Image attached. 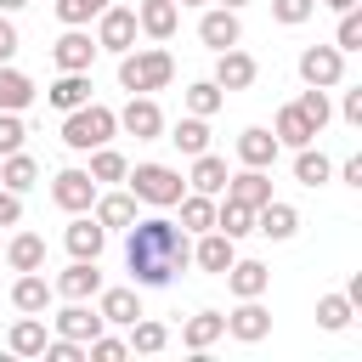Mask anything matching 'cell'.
Returning <instances> with one entry per match:
<instances>
[{
  "mask_svg": "<svg viewBox=\"0 0 362 362\" xmlns=\"http://www.w3.org/2000/svg\"><path fill=\"white\" fill-rule=\"evenodd\" d=\"M130 243H124V266H130V283L136 288H164L187 260H192V243H187V232L175 226V221H164V215H136L130 226Z\"/></svg>",
  "mask_w": 362,
  "mask_h": 362,
  "instance_id": "6da1fadb",
  "label": "cell"
},
{
  "mask_svg": "<svg viewBox=\"0 0 362 362\" xmlns=\"http://www.w3.org/2000/svg\"><path fill=\"white\" fill-rule=\"evenodd\" d=\"M175 79V57L164 51V45H147V51H124L119 57V85L130 90V96H153V90H164Z\"/></svg>",
  "mask_w": 362,
  "mask_h": 362,
  "instance_id": "7a4b0ae2",
  "label": "cell"
},
{
  "mask_svg": "<svg viewBox=\"0 0 362 362\" xmlns=\"http://www.w3.org/2000/svg\"><path fill=\"white\" fill-rule=\"evenodd\" d=\"M113 130H119V113L102 107V102H85V107L62 113V147L68 153H90V147L113 141Z\"/></svg>",
  "mask_w": 362,
  "mask_h": 362,
  "instance_id": "3957f363",
  "label": "cell"
},
{
  "mask_svg": "<svg viewBox=\"0 0 362 362\" xmlns=\"http://www.w3.org/2000/svg\"><path fill=\"white\" fill-rule=\"evenodd\" d=\"M124 181H130L136 204H153V209H175V198L187 192V175L170 164H136V170H124Z\"/></svg>",
  "mask_w": 362,
  "mask_h": 362,
  "instance_id": "277c9868",
  "label": "cell"
},
{
  "mask_svg": "<svg viewBox=\"0 0 362 362\" xmlns=\"http://www.w3.org/2000/svg\"><path fill=\"white\" fill-rule=\"evenodd\" d=\"M136 11L130 6H102L96 11V51H113V57H124L130 45H136Z\"/></svg>",
  "mask_w": 362,
  "mask_h": 362,
  "instance_id": "5b68a950",
  "label": "cell"
},
{
  "mask_svg": "<svg viewBox=\"0 0 362 362\" xmlns=\"http://www.w3.org/2000/svg\"><path fill=\"white\" fill-rule=\"evenodd\" d=\"M294 68H300V79H305V85L334 90V85L345 79V51H339V45H305Z\"/></svg>",
  "mask_w": 362,
  "mask_h": 362,
  "instance_id": "8992f818",
  "label": "cell"
},
{
  "mask_svg": "<svg viewBox=\"0 0 362 362\" xmlns=\"http://www.w3.org/2000/svg\"><path fill=\"white\" fill-rule=\"evenodd\" d=\"M119 130L136 136V141H158V136H164V107H158L153 96H130V102L119 107Z\"/></svg>",
  "mask_w": 362,
  "mask_h": 362,
  "instance_id": "52a82bcc",
  "label": "cell"
},
{
  "mask_svg": "<svg viewBox=\"0 0 362 362\" xmlns=\"http://www.w3.org/2000/svg\"><path fill=\"white\" fill-rule=\"evenodd\" d=\"M51 204L68 209V215L90 209V204H96V181H90V170H57V175H51Z\"/></svg>",
  "mask_w": 362,
  "mask_h": 362,
  "instance_id": "ba28073f",
  "label": "cell"
},
{
  "mask_svg": "<svg viewBox=\"0 0 362 362\" xmlns=\"http://www.w3.org/2000/svg\"><path fill=\"white\" fill-rule=\"evenodd\" d=\"M51 62H57V74H90V62H96V40H90L85 28H68V34L51 45Z\"/></svg>",
  "mask_w": 362,
  "mask_h": 362,
  "instance_id": "9c48e42d",
  "label": "cell"
},
{
  "mask_svg": "<svg viewBox=\"0 0 362 362\" xmlns=\"http://www.w3.org/2000/svg\"><path fill=\"white\" fill-rule=\"evenodd\" d=\"M255 79H260V62H255L249 51H238V45L215 51V85H221V90H249Z\"/></svg>",
  "mask_w": 362,
  "mask_h": 362,
  "instance_id": "30bf717a",
  "label": "cell"
},
{
  "mask_svg": "<svg viewBox=\"0 0 362 362\" xmlns=\"http://www.w3.org/2000/svg\"><path fill=\"white\" fill-rule=\"evenodd\" d=\"M62 243H68V255H74V260H102V243H107V232H102V221H96L90 209H79V215L68 221Z\"/></svg>",
  "mask_w": 362,
  "mask_h": 362,
  "instance_id": "8fae6325",
  "label": "cell"
},
{
  "mask_svg": "<svg viewBox=\"0 0 362 362\" xmlns=\"http://www.w3.org/2000/svg\"><path fill=\"white\" fill-rule=\"evenodd\" d=\"M238 260V238H226V232H198V243H192V266L198 272H209V277H221L226 266Z\"/></svg>",
  "mask_w": 362,
  "mask_h": 362,
  "instance_id": "7c38bea8",
  "label": "cell"
},
{
  "mask_svg": "<svg viewBox=\"0 0 362 362\" xmlns=\"http://www.w3.org/2000/svg\"><path fill=\"white\" fill-rule=\"evenodd\" d=\"M198 40H204L209 51H226V45H238V40H243V23H238V11H232V6H215V11H204V17H198Z\"/></svg>",
  "mask_w": 362,
  "mask_h": 362,
  "instance_id": "4fadbf2b",
  "label": "cell"
},
{
  "mask_svg": "<svg viewBox=\"0 0 362 362\" xmlns=\"http://www.w3.org/2000/svg\"><path fill=\"white\" fill-rule=\"evenodd\" d=\"M255 232H260V238H272V243H283V238H294V232H300V209H294V204H283V198H266V204L255 209Z\"/></svg>",
  "mask_w": 362,
  "mask_h": 362,
  "instance_id": "5bb4252c",
  "label": "cell"
},
{
  "mask_svg": "<svg viewBox=\"0 0 362 362\" xmlns=\"http://www.w3.org/2000/svg\"><path fill=\"white\" fill-rule=\"evenodd\" d=\"M221 277H226V288H232L238 300H260V294L272 288V266H266V260H232Z\"/></svg>",
  "mask_w": 362,
  "mask_h": 362,
  "instance_id": "9a60e30c",
  "label": "cell"
},
{
  "mask_svg": "<svg viewBox=\"0 0 362 362\" xmlns=\"http://www.w3.org/2000/svg\"><path fill=\"white\" fill-rule=\"evenodd\" d=\"M96 311H102L107 328H130V322L141 317V294H136V283H130V288H96Z\"/></svg>",
  "mask_w": 362,
  "mask_h": 362,
  "instance_id": "2e32d148",
  "label": "cell"
},
{
  "mask_svg": "<svg viewBox=\"0 0 362 362\" xmlns=\"http://www.w3.org/2000/svg\"><path fill=\"white\" fill-rule=\"evenodd\" d=\"M102 328H107V322H102V311H96V305H85V300H68V305L57 311V334H62V339H79V345H85V339H96Z\"/></svg>",
  "mask_w": 362,
  "mask_h": 362,
  "instance_id": "e0dca14e",
  "label": "cell"
},
{
  "mask_svg": "<svg viewBox=\"0 0 362 362\" xmlns=\"http://www.w3.org/2000/svg\"><path fill=\"white\" fill-rule=\"evenodd\" d=\"M136 28L164 45V40L181 28V6H175V0H141V6H136Z\"/></svg>",
  "mask_w": 362,
  "mask_h": 362,
  "instance_id": "ac0fdd59",
  "label": "cell"
},
{
  "mask_svg": "<svg viewBox=\"0 0 362 362\" xmlns=\"http://www.w3.org/2000/svg\"><path fill=\"white\" fill-rule=\"evenodd\" d=\"M277 136L266 130V124H249L243 136H238V164H249V170H272L277 164Z\"/></svg>",
  "mask_w": 362,
  "mask_h": 362,
  "instance_id": "d6986e66",
  "label": "cell"
},
{
  "mask_svg": "<svg viewBox=\"0 0 362 362\" xmlns=\"http://www.w3.org/2000/svg\"><path fill=\"white\" fill-rule=\"evenodd\" d=\"M226 334H232V339H243V345H255V339H266V334H272V311H266L260 300H238V311L226 317Z\"/></svg>",
  "mask_w": 362,
  "mask_h": 362,
  "instance_id": "ffe728a7",
  "label": "cell"
},
{
  "mask_svg": "<svg viewBox=\"0 0 362 362\" xmlns=\"http://www.w3.org/2000/svg\"><path fill=\"white\" fill-rule=\"evenodd\" d=\"M226 158H215L209 147L204 153H192V175H187V192H209V198H221L226 192Z\"/></svg>",
  "mask_w": 362,
  "mask_h": 362,
  "instance_id": "44dd1931",
  "label": "cell"
},
{
  "mask_svg": "<svg viewBox=\"0 0 362 362\" xmlns=\"http://www.w3.org/2000/svg\"><path fill=\"white\" fill-rule=\"evenodd\" d=\"M45 102H51L57 113L85 107V102H90V74H57V79L45 85Z\"/></svg>",
  "mask_w": 362,
  "mask_h": 362,
  "instance_id": "7402d4cb",
  "label": "cell"
},
{
  "mask_svg": "<svg viewBox=\"0 0 362 362\" xmlns=\"http://www.w3.org/2000/svg\"><path fill=\"white\" fill-rule=\"evenodd\" d=\"M272 136H277V147H305V141H317L322 130L300 113V102H288V107H277V124H272Z\"/></svg>",
  "mask_w": 362,
  "mask_h": 362,
  "instance_id": "603a6c76",
  "label": "cell"
},
{
  "mask_svg": "<svg viewBox=\"0 0 362 362\" xmlns=\"http://www.w3.org/2000/svg\"><path fill=\"white\" fill-rule=\"evenodd\" d=\"M62 300H90L96 288H102V272H96V260H74L68 272H57V283H51Z\"/></svg>",
  "mask_w": 362,
  "mask_h": 362,
  "instance_id": "cb8c5ba5",
  "label": "cell"
},
{
  "mask_svg": "<svg viewBox=\"0 0 362 362\" xmlns=\"http://www.w3.org/2000/svg\"><path fill=\"white\" fill-rule=\"evenodd\" d=\"M57 300V288L40 277V272H17V283H11V305L17 311H34V317H45V305Z\"/></svg>",
  "mask_w": 362,
  "mask_h": 362,
  "instance_id": "d4e9b609",
  "label": "cell"
},
{
  "mask_svg": "<svg viewBox=\"0 0 362 362\" xmlns=\"http://www.w3.org/2000/svg\"><path fill=\"white\" fill-rule=\"evenodd\" d=\"M221 334H226V317H221V311H192V317L181 322V345H187V351H198V356H204Z\"/></svg>",
  "mask_w": 362,
  "mask_h": 362,
  "instance_id": "484cf974",
  "label": "cell"
},
{
  "mask_svg": "<svg viewBox=\"0 0 362 362\" xmlns=\"http://www.w3.org/2000/svg\"><path fill=\"white\" fill-rule=\"evenodd\" d=\"M226 198H238V204H249V209H260L266 198H272V175L266 170H238V175H226Z\"/></svg>",
  "mask_w": 362,
  "mask_h": 362,
  "instance_id": "4316f807",
  "label": "cell"
},
{
  "mask_svg": "<svg viewBox=\"0 0 362 362\" xmlns=\"http://www.w3.org/2000/svg\"><path fill=\"white\" fill-rule=\"evenodd\" d=\"M96 221H102V232H124L130 221H136V192H102L96 204Z\"/></svg>",
  "mask_w": 362,
  "mask_h": 362,
  "instance_id": "83f0119b",
  "label": "cell"
},
{
  "mask_svg": "<svg viewBox=\"0 0 362 362\" xmlns=\"http://www.w3.org/2000/svg\"><path fill=\"white\" fill-rule=\"evenodd\" d=\"M0 255H6L11 272H40V266H45V238H40V232H17Z\"/></svg>",
  "mask_w": 362,
  "mask_h": 362,
  "instance_id": "f1b7e54d",
  "label": "cell"
},
{
  "mask_svg": "<svg viewBox=\"0 0 362 362\" xmlns=\"http://www.w3.org/2000/svg\"><path fill=\"white\" fill-rule=\"evenodd\" d=\"M28 102H34V79H28L23 68L0 62V113H23Z\"/></svg>",
  "mask_w": 362,
  "mask_h": 362,
  "instance_id": "f546056e",
  "label": "cell"
},
{
  "mask_svg": "<svg viewBox=\"0 0 362 362\" xmlns=\"http://www.w3.org/2000/svg\"><path fill=\"white\" fill-rule=\"evenodd\" d=\"M175 209H181V221H175L181 232H209L215 226V198L209 192H181Z\"/></svg>",
  "mask_w": 362,
  "mask_h": 362,
  "instance_id": "4dcf8cb0",
  "label": "cell"
},
{
  "mask_svg": "<svg viewBox=\"0 0 362 362\" xmlns=\"http://www.w3.org/2000/svg\"><path fill=\"white\" fill-rule=\"evenodd\" d=\"M6 345H11V356H40V351H45V322H40L34 311H23V317L11 322V334H6Z\"/></svg>",
  "mask_w": 362,
  "mask_h": 362,
  "instance_id": "1f68e13d",
  "label": "cell"
},
{
  "mask_svg": "<svg viewBox=\"0 0 362 362\" xmlns=\"http://www.w3.org/2000/svg\"><path fill=\"white\" fill-rule=\"evenodd\" d=\"M328 175H334V164H328V153H322V147H311V141H305V147H294V181H300V187H322Z\"/></svg>",
  "mask_w": 362,
  "mask_h": 362,
  "instance_id": "d6a6232c",
  "label": "cell"
},
{
  "mask_svg": "<svg viewBox=\"0 0 362 362\" xmlns=\"http://www.w3.org/2000/svg\"><path fill=\"white\" fill-rule=\"evenodd\" d=\"M34 181H40V164H34V158H28L23 147L0 158V187H11V192H28Z\"/></svg>",
  "mask_w": 362,
  "mask_h": 362,
  "instance_id": "836d02e7",
  "label": "cell"
},
{
  "mask_svg": "<svg viewBox=\"0 0 362 362\" xmlns=\"http://www.w3.org/2000/svg\"><path fill=\"white\" fill-rule=\"evenodd\" d=\"M215 232H226V238H249V232H255V209L238 204V198H221V204H215Z\"/></svg>",
  "mask_w": 362,
  "mask_h": 362,
  "instance_id": "e575fe53",
  "label": "cell"
},
{
  "mask_svg": "<svg viewBox=\"0 0 362 362\" xmlns=\"http://www.w3.org/2000/svg\"><path fill=\"white\" fill-rule=\"evenodd\" d=\"M124 345H130V351H141V356H153V351H164V345H170V328H164V322H153V317L141 311V317L130 322V339H124Z\"/></svg>",
  "mask_w": 362,
  "mask_h": 362,
  "instance_id": "d590c367",
  "label": "cell"
},
{
  "mask_svg": "<svg viewBox=\"0 0 362 362\" xmlns=\"http://www.w3.org/2000/svg\"><path fill=\"white\" fill-rule=\"evenodd\" d=\"M181 102H187V113H198V119H209V113H221V102H226V90H221L215 79H192Z\"/></svg>",
  "mask_w": 362,
  "mask_h": 362,
  "instance_id": "8d00e7d4",
  "label": "cell"
},
{
  "mask_svg": "<svg viewBox=\"0 0 362 362\" xmlns=\"http://www.w3.org/2000/svg\"><path fill=\"white\" fill-rule=\"evenodd\" d=\"M170 141H175V147H181L187 158H192V153H204V147H209V119H198V113H187V119H181V124L170 130Z\"/></svg>",
  "mask_w": 362,
  "mask_h": 362,
  "instance_id": "74e56055",
  "label": "cell"
},
{
  "mask_svg": "<svg viewBox=\"0 0 362 362\" xmlns=\"http://www.w3.org/2000/svg\"><path fill=\"white\" fill-rule=\"evenodd\" d=\"M124 170H130V158L124 153H113L107 141L102 147H90V181L102 187V181H124Z\"/></svg>",
  "mask_w": 362,
  "mask_h": 362,
  "instance_id": "f35d334b",
  "label": "cell"
},
{
  "mask_svg": "<svg viewBox=\"0 0 362 362\" xmlns=\"http://www.w3.org/2000/svg\"><path fill=\"white\" fill-rule=\"evenodd\" d=\"M351 317H356V305H351L345 294H322V300H317V322H322L328 334H339V328H351Z\"/></svg>",
  "mask_w": 362,
  "mask_h": 362,
  "instance_id": "ab89813d",
  "label": "cell"
},
{
  "mask_svg": "<svg viewBox=\"0 0 362 362\" xmlns=\"http://www.w3.org/2000/svg\"><path fill=\"white\" fill-rule=\"evenodd\" d=\"M102 6H113V0H57V23L62 28H85Z\"/></svg>",
  "mask_w": 362,
  "mask_h": 362,
  "instance_id": "60d3db41",
  "label": "cell"
},
{
  "mask_svg": "<svg viewBox=\"0 0 362 362\" xmlns=\"http://www.w3.org/2000/svg\"><path fill=\"white\" fill-rule=\"evenodd\" d=\"M334 45L351 57V51H362V11L351 6V11H339V28H334Z\"/></svg>",
  "mask_w": 362,
  "mask_h": 362,
  "instance_id": "b9f144b4",
  "label": "cell"
},
{
  "mask_svg": "<svg viewBox=\"0 0 362 362\" xmlns=\"http://www.w3.org/2000/svg\"><path fill=\"white\" fill-rule=\"evenodd\" d=\"M300 113H305V119H311V124L322 130V124L334 119V107H328V90H317V85H305V90H300Z\"/></svg>",
  "mask_w": 362,
  "mask_h": 362,
  "instance_id": "7bdbcfd3",
  "label": "cell"
},
{
  "mask_svg": "<svg viewBox=\"0 0 362 362\" xmlns=\"http://www.w3.org/2000/svg\"><path fill=\"white\" fill-rule=\"evenodd\" d=\"M85 356H96V362H119V356H130V345H124V339H113V334L102 328L96 339H85Z\"/></svg>",
  "mask_w": 362,
  "mask_h": 362,
  "instance_id": "ee69618b",
  "label": "cell"
},
{
  "mask_svg": "<svg viewBox=\"0 0 362 362\" xmlns=\"http://www.w3.org/2000/svg\"><path fill=\"white\" fill-rule=\"evenodd\" d=\"M311 11H317V0H272V17H277L283 28H300Z\"/></svg>",
  "mask_w": 362,
  "mask_h": 362,
  "instance_id": "f6af8a7d",
  "label": "cell"
},
{
  "mask_svg": "<svg viewBox=\"0 0 362 362\" xmlns=\"http://www.w3.org/2000/svg\"><path fill=\"white\" fill-rule=\"evenodd\" d=\"M28 141V124H23V113H0V158L6 153H17Z\"/></svg>",
  "mask_w": 362,
  "mask_h": 362,
  "instance_id": "bcb514c9",
  "label": "cell"
},
{
  "mask_svg": "<svg viewBox=\"0 0 362 362\" xmlns=\"http://www.w3.org/2000/svg\"><path fill=\"white\" fill-rule=\"evenodd\" d=\"M40 356H45V362H85V345L57 334V339H45V351H40Z\"/></svg>",
  "mask_w": 362,
  "mask_h": 362,
  "instance_id": "7dc6e473",
  "label": "cell"
},
{
  "mask_svg": "<svg viewBox=\"0 0 362 362\" xmlns=\"http://www.w3.org/2000/svg\"><path fill=\"white\" fill-rule=\"evenodd\" d=\"M17 221H23V192L0 187V226H17Z\"/></svg>",
  "mask_w": 362,
  "mask_h": 362,
  "instance_id": "c3c4849f",
  "label": "cell"
},
{
  "mask_svg": "<svg viewBox=\"0 0 362 362\" xmlns=\"http://www.w3.org/2000/svg\"><path fill=\"white\" fill-rule=\"evenodd\" d=\"M11 57H17V23L0 11V62H11Z\"/></svg>",
  "mask_w": 362,
  "mask_h": 362,
  "instance_id": "681fc988",
  "label": "cell"
},
{
  "mask_svg": "<svg viewBox=\"0 0 362 362\" xmlns=\"http://www.w3.org/2000/svg\"><path fill=\"white\" fill-rule=\"evenodd\" d=\"M339 119H345V124H362V85H356V90H345V102H339Z\"/></svg>",
  "mask_w": 362,
  "mask_h": 362,
  "instance_id": "f907efd6",
  "label": "cell"
},
{
  "mask_svg": "<svg viewBox=\"0 0 362 362\" xmlns=\"http://www.w3.org/2000/svg\"><path fill=\"white\" fill-rule=\"evenodd\" d=\"M339 181H345V187H362V153H351V158L339 164Z\"/></svg>",
  "mask_w": 362,
  "mask_h": 362,
  "instance_id": "816d5d0a",
  "label": "cell"
},
{
  "mask_svg": "<svg viewBox=\"0 0 362 362\" xmlns=\"http://www.w3.org/2000/svg\"><path fill=\"white\" fill-rule=\"evenodd\" d=\"M317 6H328V11H351L356 0H317Z\"/></svg>",
  "mask_w": 362,
  "mask_h": 362,
  "instance_id": "f5cc1de1",
  "label": "cell"
},
{
  "mask_svg": "<svg viewBox=\"0 0 362 362\" xmlns=\"http://www.w3.org/2000/svg\"><path fill=\"white\" fill-rule=\"evenodd\" d=\"M23 6H28V0H0V11H6V17H11V11H23Z\"/></svg>",
  "mask_w": 362,
  "mask_h": 362,
  "instance_id": "db71d44e",
  "label": "cell"
},
{
  "mask_svg": "<svg viewBox=\"0 0 362 362\" xmlns=\"http://www.w3.org/2000/svg\"><path fill=\"white\" fill-rule=\"evenodd\" d=\"M221 6H232V11H243V6H249V0H221Z\"/></svg>",
  "mask_w": 362,
  "mask_h": 362,
  "instance_id": "11a10c76",
  "label": "cell"
},
{
  "mask_svg": "<svg viewBox=\"0 0 362 362\" xmlns=\"http://www.w3.org/2000/svg\"><path fill=\"white\" fill-rule=\"evenodd\" d=\"M175 6H204V0H175Z\"/></svg>",
  "mask_w": 362,
  "mask_h": 362,
  "instance_id": "9f6ffc18",
  "label": "cell"
},
{
  "mask_svg": "<svg viewBox=\"0 0 362 362\" xmlns=\"http://www.w3.org/2000/svg\"><path fill=\"white\" fill-rule=\"evenodd\" d=\"M0 249H6V243H0Z\"/></svg>",
  "mask_w": 362,
  "mask_h": 362,
  "instance_id": "6f0895ef",
  "label": "cell"
}]
</instances>
